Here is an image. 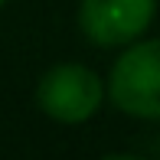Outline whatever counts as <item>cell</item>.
I'll return each instance as SVG.
<instances>
[{
  "instance_id": "1",
  "label": "cell",
  "mask_w": 160,
  "mask_h": 160,
  "mask_svg": "<svg viewBox=\"0 0 160 160\" xmlns=\"http://www.w3.org/2000/svg\"><path fill=\"white\" fill-rule=\"evenodd\" d=\"M108 101L124 118L160 124V36H141L114 56L105 75Z\"/></svg>"
},
{
  "instance_id": "2",
  "label": "cell",
  "mask_w": 160,
  "mask_h": 160,
  "mask_svg": "<svg viewBox=\"0 0 160 160\" xmlns=\"http://www.w3.org/2000/svg\"><path fill=\"white\" fill-rule=\"evenodd\" d=\"M36 108L56 124H85L108 101V85L82 62H56L36 82Z\"/></svg>"
},
{
  "instance_id": "3",
  "label": "cell",
  "mask_w": 160,
  "mask_h": 160,
  "mask_svg": "<svg viewBox=\"0 0 160 160\" xmlns=\"http://www.w3.org/2000/svg\"><path fill=\"white\" fill-rule=\"evenodd\" d=\"M157 0H78V33L98 49H124L147 36Z\"/></svg>"
},
{
  "instance_id": "4",
  "label": "cell",
  "mask_w": 160,
  "mask_h": 160,
  "mask_svg": "<svg viewBox=\"0 0 160 160\" xmlns=\"http://www.w3.org/2000/svg\"><path fill=\"white\" fill-rule=\"evenodd\" d=\"M3 3H7V0H0V7H3Z\"/></svg>"
}]
</instances>
